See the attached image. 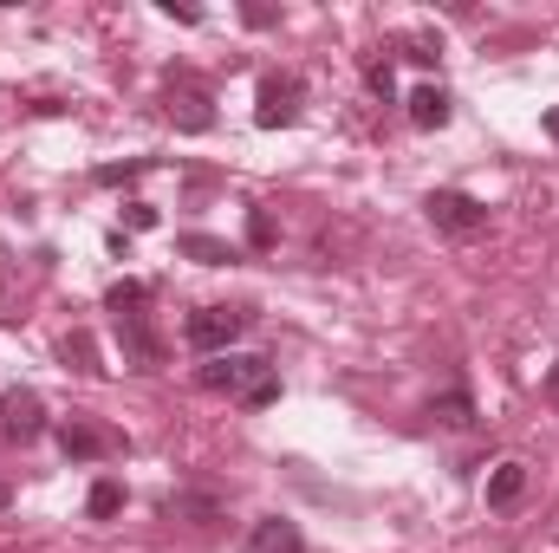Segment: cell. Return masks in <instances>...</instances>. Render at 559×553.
Instances as JSON below:
<instances>
[{"instance_id": "cell-1", "label": "cell", "mask_w": 559, "mask_h": 553, "mask_svg": "<svg viewBox=\"0 0 559 553\" xmlns=\"http://www.w3.org/2000/svg\"><path fill=\"white\" fill-rule=\"evenodd\" d=\"M241 332H248V306H195L189 326H182V339H189L195 352H209V358H222Z\"/></svg>"}, {"instance_id": "cell-2", "label": "cell", "mask_w": 559, "mask_h": 553, "mask_svg": "<svg viewBox=\"0 0 559 553\" xmlns=\"http://www.w3.org/2000/svg\"><path fill=\"white\" fill-rule=\"evenodd\" d=\"M267 372H274L267 358H235V352H222V358H209V365L195 372V385H202V391H215V398H248Z\"/></svg>"}, {"instance_id": "cell-3", "label": "cell", "mask_w": 559, "mask_h": 553, "mask_svg": "<svg viewBox=\"0 0 559 553\" xmlns=\"http://www.w3.org/2000/svg\"><path fill=\"white\" fill-rule=\"evenodd\" d=\"M423 209H429V222H436V228H449V235H475V228L488 222V209H481L475 196H462V189H429V202H423Z\"/></svg>"}, {"instance_id": "cell-4", "label": "cell", "mask_w": 559, "mask_h": 553, "mask_svg": "<svg viewBox=\"0 0 559 553\" xmlns=\"http://www.w3.org/2000/svg\"><path fill=\"white\" fill-rule=\"evenodd\" d=\"M0 436H7V443L46 436V404H39L33 391H7V398H0Z\"/></svg>"}, {"instance_id": "cell-5", "label": "cell", "mask_w": 559, "mask_h": 553, "mask_svg": "<svg viewBox=\"0 0 559 553\" xmlns=\"http://www.w3.org/2000/svg\"><path fill=\"white\" fill-rule=\"evenodd\" d=\"M299 98H306V92H299L293 72H267V79H261V111H254V118H261L267 131H280V125L299 118Z\"/></svg>"}, {"instance_id": "cell-6", "label": "cell", "mask_w": 559, "mask_h": 553, "mask_svg": "<svg viewBox=\"0 0 559 553\" xmlns=\"http://www.w3.org/2000/svg\"><path fill=\"white\" fill-rule=\"evenodd\" d=\"M59 449H66L72 462H98V456L118 449V436L98 430V423H85V416H72V423H59Z\"/></svg>"}, {"instance_id": "cell-7", "label": "cell", "mask_w": 559, "mask_h": 553, "mask_svg": "<svg viewBox=\"0 0 559 553\" xmlns=\"http://www.w3.org/2000/svg\"><path fill=\"white\" fill-rule=\"evenodd\" d=\"M118 345H124V358H131L138 372H156V365H163V339L143 326V313H124V319H118Z\"/></svg>"}, {"instance_id": "cell-8", "label": "cell", "mask_w": 559, "mask_h": 553, "mask_svg": "<svg viewBox=\"0 0 559 553\" xmlns=\"http://www.w3.org/2000/svg\"><path fill=\"white\" fill-rule=\"evenodd\" d=\"M248 553H306V541H299V528H293V521L267 515V521H254V534H248Z\"/></svg>"}, {"instance_id": "cell-9", "label": "cell", "mask_w": 559, "mask_h": 553, "mask_svg": "<svg viewBox=\"0 0 559 553\" xmlns=\"http://www.w3.org/2000/svg\"><path fill=\"white\" fill-rule=\"evenodd\" d=\"M169 125H176V131H209L215 111H209L202 92H176V98H169Z\"/></svg>"}, {"instance_id": "cell-10", "label": "cell", "mask_w": 559, "mask_h": 553, "mask_svg": "<svg viewBox=\"0 0 559 553\" xmlns=\"http://www.w3.org/2000/svg\"><path fill=\"white\" fill-rule=\"evenodd\" d=\"M411 125H417V131H442V125H449V98H442L436 85H417V92H411Z\"/></svg>"}, {"instance_id": "cell-11", "label": "cell", "mask_w": 559, "mask_h": 553, "mask_svg": "<svg viewBox=\"0 0 559 553\" xmlns=\"http://www.w3.org/2000/svg\"><path fill=\"white\" fill-rule=\"evenodd\" d=\"M521 489H527V462H501V469L488 475V502H495V508H514Z\"/></svg>"}, {"instance_id": "cell-12", "label": "cell", "mask_w": 559, "mask_h": 553, "mask_svg": "<svg viewBox=\"0 0 559 553\" xmlns=\"http://www.w3.org/2000/svg\"><path fill=\"white\" fill-rule=\"evenodd\" d=\"M176 248H182L189 261H202V268H228V261H235V248H228V242H215V235H182Z\"/></svg>"}, {"instance_id": "cell-13", "label": "cell", "mask_w": 559, "mask_h": 553, "mask_svg": "<svg viewBox=\"0 0 559 553\" xmlns=\"http://www.w3.org/2000/svg\"><path fill=\"white\" fill-rule=\"evenodd\" d=\"M429 416H436V423H449V430H468V423H475V398H468V391H449V398H436V404H429Z\"/></svg>"}, {"instance_id": "cell-14", "label": "cell", "mask_w": 559, "mask_h": 553, "mask_svg": "<svg viewBox=\"0 0 559 553\" xmlns=\"http://www.w3.org/2000/svg\"><path fill=\"white\" fill-rule=\"evenodd\" d=\"M118 508H124V489H118V482H92V495H85V515H92V521H111Z\"/></svg>"}, {"instance_id": "cell-15", "label": "cell", "mask_w": 559, "mask_h": 553, "mask_svg": "<svg viewBox=\"0 0 559 553\" xmlns=\"http://www.w3.org/2000/svg\"><path fill=\"white\" fill-rule=\"evenodd\" d=\"M143 299H150V286H143V280H118V286L105 293V306H111L118 319H124V313H138Z\"/></svg>"}, {"instance_id": "cell-16", "label": "cell", "mask_w": 559, "mask_h": 553, "mask_svg": "<svg viewBox=\"0 0 559 553\" xmlns=\"http://www.w3.org/2000/svg\"><path fill=\"white\" fill-rule=\"evenodd\" d=\"M66 358H72L79 372H105V365H98V345H92L85 332H72V339H66Z\"/></svg>"}, {"instance_id": "cell-17", "label": "cell", "mask_w": 559, "mask_h": 553, "mask_svg": "<svg viewBox=\"0 0 559 553\" xmlns=\"http://www.w3.org/2000/svg\"><path fill=\"white\" fill-rule=\"evenodd\" d=\"M404 46H411L404 59H417V66H436V59H442V39H429V33H411Z\"/></svg>"}, {"instance_id": "cell-18", "label": "cell", "mask_w": 559, "mask_h": 553, "mask_svg": "<svg viewBox=\"0 0 559 553\" xmlns=\"http://www.w3.org/2000/svg\"><path fill=\"white\" fill-rule=\"evenodd\" d=\"M241 404H248V411H267V404H280V378L267 372V378H261V385H254V391H248Z\"/></svg>"}, {"instance_id": "cell-19", "label": "cell", "mask_w": 559, "mask_h": 553, "mask_svg": "<svg viewBox=\"0 0 559 553\" xmlns=\"http://www.w3.org/2000/svg\"><path fill=\"white\" fill-rule=\"evenodd\" d=\"M248 242H254V248H274V222H267V209L248 215Z\"/></svg>"}, {"instance_id": "cell-20", "label": "cell", "mask_w": 559, "mask_h": 553, "mask_svg": "<svg viewBox=\"0 0 559 553\" xmlns=\"http://www.w3.org/2000/svg\"><path fill=\"white\" fill-rule=\"evenodd\" d=\"M143 169H150V163H111V169H98V183H131Z\"/></svg>"}, {"instance_id": "cell-21", "label": "cell", "mask_w": 559, "mask_h": 553, "mask_svg": "<svg viewBox=\"0 0 559 553\" xmlns=\"http://www.w3.org/2000/svg\"><path fill=\"white\" fill-rule=\"evenodd\" d=\"M131 228H156V209L150 202H131Z\"/></svg>"}, {"instance_id": "cell-22", "label": "cell", "mask_w": 559, "mask_h": 553, "mask_svg": "<svg viewBox=\"0 0 559 553\" xmlns=\"http://www.w3.org/2000/svg\"><path fill=\"white\" fill-rule=\"evenodd\" d=\"M547 398H554V404H559V365H554V372H547Z\"/></svg>"}, {"instance_id": "cell-23", "label": "cell", "mask_w": 559, "mask_h": 553, "mask_svg": "<svg viewBox=\"0 0 559 553\" xmlns=\"http://www.w3.org/2000/svg\"><path fill=\"white\" fill-rule=\"evenodd\" d=\"M547 131H554V143H559V111H547Z\"/></svg>"}, {"instance_id": "cell-24", "label": "cell", "mask_w": 559, "mask_h": 553, "mask_svg": "<svg viewBox=\"0 0 559 553\" xmlns=\"http://www.w3.org/2000/svg\"><path fill=\"white\" fill-rule=\"evenodd\" d=\"M7 502H13V495H7V482H0V508H7Z\"/></svg>"}]
</instances>
